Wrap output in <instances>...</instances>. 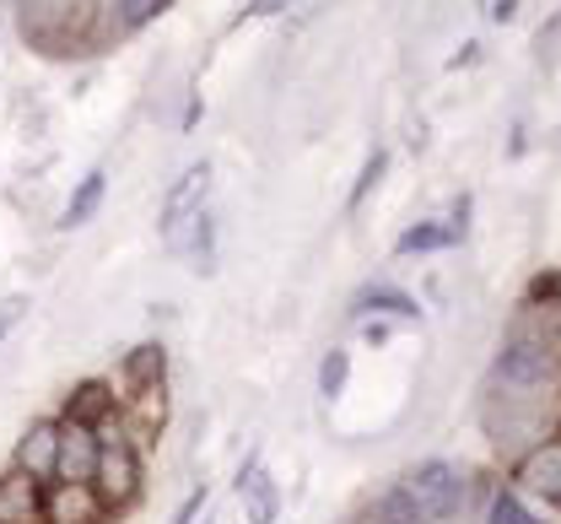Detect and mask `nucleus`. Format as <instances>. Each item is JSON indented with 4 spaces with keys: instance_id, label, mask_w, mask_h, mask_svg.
<instances>
[{
    "instance_id": "1",
    "label": "nucleus",
    "mask_w": 561,
    "mask_h": 524,
    "mask_svg": "<svg viewBox=\"0 0 561 524\" xmlns=\"http://www.w3.org/2000/svg\"><path fill=\"white\" fill-rule=\"evenodd\" d=\"M92 433H98V465H92V492H98V503H103L108 514H125V509H130V503L140 498V481H146L136 438L125 433L119 411H114V417H103V422H98Z\"/></svg>"
},
{
    "instance_id": "2",
    "label": "nucleus",
    "mask_w": 561,
    "mask_h": 524,
    "mask_svg": "<svg viewBox=\"0 0 561 524\" xmlns=\"http://www.w3.org/2000/svg\"><path fill=\"white\" fill-rule=\"evenodd\" d=\"M206 201H210V162L201 157V162H190V168L168 184V195H162V212H157L162 249H173V254L190 249L195 227L206 223Z\"/></svg>"
},
{
    "instance_id": "3",
    "label": "nucleus",
    "mask_w": 561,
    "mask_h": 524,
    "mask_svg": "<svg viewBox=\"0 0 561 524\" xmlns=\"http://www.w3.org/2000/svg\"><path fill=\"white\" fill-rule=\"evenodd\" d=\"M405 492L416 498L426 524H448L459 520V509H465V481H459V470L448 459H421L416 470L405 476Z\"/></svg>"
},
{
    "instance_id": "4",
    "label": "nucleus",
    "mask_w": 561,
    "mask_h": 524,
    "mask_svg": "<svg viewBox=\"0 0 561 524\" xmlns=\"http://www.w3.org/2000/svg\"><path fill=\"white\" fill-rule=\"evenodd\" d=\"M546 378H557V357L546 341L535 335H507L502 352H496V384L507 389H540Z\"/></svg>"
},
{
    "instance_id": "5",
    "label": "nucleus",
    "mask_w": 561,
    "mask_h": 524,
    "mask_svg": "<svg viewBox=\"0 0 561 524\" xmlns=\"http://www.w3.org/2000/svg\"><path fill=\"white\" fill-rule=\"evenodd\" d=\"M103 503L92 481H49L44 487V524H103Z\"/></svg>"
},
{
    "instance_id": "6",
    "label": "nucleus",
    "mask_w": 561,
    "mask_h": 524,
    "mask_svg": "<svg viewBox=\"0 0 561 524\" xmlns=\"http://www.w3.org/2000/svg\"><path fill=\"white\" fill-rule=\"evenodd\" d=\"M238 503H243V520L249 524H276L280 487H276V476L260 465V454H249L243 470H238Z\"/></svg>"
},
{
    "instance_id": "7",
    "label": "nucleus",
    "mask_w": 561,
    "mask_h": 524,
    "mask_svg": "<svg viewBox=\"0 0 561 524\" xmlns=\"http://www.w3.org/2000/svg\"><path fill=\"white\" fill-rule=\"evenodd\" d=\"M38 520H44V481L11 465L0 476V524H38Z\"/></svg>"
},
{
    "instance_id": "8",
    "label": "nucleus",
    "mask_w": 561,
    "mask_h": 524,
    "mask_svg": "<svg viewBox=\"0 0 561 524\" xmlns=\"http://www.w3.org/2000/svg\"><path fill=\"white\" fill-rule=\"evenodd\" d=\"M92 465H98V433L66 422L60 417V449H55V481H92Z\"/></svg>"
},
{
    "instance_id": "9",
    "label": "nucleus",
    "mask_w": 561,
    "mask_h": 524,
    "mask_svg": "<svg viewBox=\"0 0 561 524\" xmlns=\"http://www.w3.org/2000/svg\"><path fill=\"white\" fill-rule=\"evenodd\" d=\"M55 449H60V422H33L16 444V470L38 476V481H55Z\"/></svg>"
},
{
    "instance_id": "10",
    "label": "nucleus",
    "mask_w": 561,
    "mask_h": 524,
    "mask_svg": "<svg viewBox=\"0 0 561 524\" xmlns=\"http://www.w3.org/2000/svg\"><path fill=\"white\" fill-rule=\"evenodd\" d=\"M378 319V314H389V319H421V303L411 293H400V287H383V282H373V287H362L356 298H351V319Z\"/></svg>"
},
{
    "instance_id": "11",
    "label": "nucleus",
    "mask_w": 561,
    "mask_h": 524,
    "mask_svg": "<svg viewBox=\"0 0 561 524\" xmlns=\"http://www.w3.org/2000/svg\"><path fill=\"white\" fill-rule=\"evenodd\" d=\"M119 411V400H114V389L103 384V378H87V384H76L66 400V422H81V428H98L103 417H114Z\"/></svg>"
},
{
    "instance_id": "12",
    "label": "nucleus",
    "mask_w": 561,
    "mask_h": 524,
    "mask_svg": "<svg viewBox=\"0 0 561 524\" xmlns=\"http://www.w3.org/2000/svg\"><path fill=\"white\" fill-rule=\"evenodd\" d=\"M518 481H524L529 492H540V498L561 503V444H546V449L529 454V459L518 465Z\"/></svg>"
},
{
    "instance_id": "13",
    "label": "nucleus",
    "mask_w": 561,
    "mask_h": 524,
    "mask_svg": "<svg viewBox=\"0 0 561 524\" xmlns=\"http://www.w3.org/2000/svg\"><path fill=\"white\" fill-rule=\"evenodd\" d=\"M162 378H168V346H162V341H146V346H136V352L125 357V384H130V395L157 389Z\"/></svg>"
},
{
    "instance_id": "14",
    "label": "nucleus",
    "mask_w": 561,
    "mask_h": 524,
    "mask_svg": "<svg viewBox=\"0 0 561 524\" xmlns=\"http://www.w3.org/2000/svg\"><path fill=\"white\" fill-rule=\"evenodd\" d=\"M103 190H108V173H103V168H92V173L70 190L66 212H60V227H87L92 223V212L103 206Z\"/></svg>"
},
{
    "instance_id": "15",
    "label": "nucleus",
    "mask_w": 561,
    "mask_h": 524,
    "mask_svg": "<svg viewBox=\"0 0 561 524\" xmlns=\"http://www.w3.org/2000/svg\"><path fill=\"white\" fill-rule=\"evenodd\" d=\"M162 11H168V0H108V27H114L119 38H130L146 22H157Z\"/></svg>"
},
{
    "instance_id": "16",
    "label": "nucleus",
    "mask_w": 561,
    "mask_h": 524,
    "mask_svg": "<svg viewBox=\"0 0 561 524\" xmlns=\"http://www.w3.org/2000/svg\"><path fill=\"white\" fill-rule=\"evenodd\" d=\"M373 524H426V514L416 509V498L405 487H389L378 503H373Z\"/></svg>"
},
{
    "instance_id": "17",
    "label": "nucleus",
    "mask_w": 561,
    "mask_h": 524,
    "mask_svg": "<svg viewBox=\"0 0 561 524\" xmlns=\"http://www.w3.org/2000/svg\"><path fill=\"white\" fill-rule=\"evenodd\" d=\"M454 238H448V227H437V223H416V227H405L400 238H394V254H432V249H448Z\"/></svg>"
},
{
    "instance_id": "18",
    "label": "nucleus",
    "mask_w": 561,
    "mask_h": 524,
    "mask_svg": "<svg viewBox=\"0 0 561 524\" xmlns=\"http://www.w3.org/2000/svg\"><path fill=\"white\" fill-rule=\"evenodd\" d=\"M346 378H351V352L346 346H330L324 363H319V395L324 400H341L346 395Z\"/></svg>"
},
{
    "instance_id": "19",
    "label": "nucleus",
    "mask_w": 561,
    "mask_h": 524,
    "mask_svg": "<svg viewBox=\"0 0 561 524\" xmlns=\"http://www.w3.org/2000/svg\"><path fill=\"white\" fill-rule=\"evenodd\" d=\"M491 524H540V520H535L513 492H496V498H491Z\"/></svg>"
},
{
    "instance_id": "20",
    "label": "nucleus",
    "mask_w": 561,
    "mask_h": 524,
    "mask_svg": "<svg viewBox=\"0 0 561 524\" xmlns=\"http://www.w3.org/2000/svg\"><path fill=\"white\" fill-rule=\"evenodd\" d=\"M383 168H389V151H373V157L362 162V179H356V190H351V212H356V206L367 201V190H373V184L383 179Z\"/></svg>"
},
{
    "instance_id": "21",
    "label": "nucleus",
    "mask_w": 561,
    "mask_h": 524,
    "mask_svg": "<svg viewBox=\"0 0 561 524\" xmlns=\"http://www.w3.org/2000/svg\"><path fill=\"white\" fill-rule=\"evenodd\" d=\"M206 503H210V487H206V481H201V487H190V498L179 503V514H173V524H195V520H201V509H206Z\"/></svg>"
},
{
    "instance_id": "22",
    "label": "nucleus",
    "mask_w": 561,
    "mask_h": 524,
    "mask_svg": "<svg viewBox=\"0 0 561 524\" xmlns=\"http://www.w3.org/2000/svg\"><path fill=\"white\" fill-rule=\"evenodd\" d=\"M389 335H394L389 319H367V324H362V341H367V346H389Z\"/></svg>"
},
{
    "instance_id": "23",
    "label": "nucleus",
    "mask_w": 561,
    "mask_h": 524,
    "mask_svg": "<svg viewBox=\"0 0 561 524\" xmlns=\"http://www.w3.org/2000/svg\"><path fill=\"white\" fill-rule=\"evenodd\" d=\"M276 11H286V0H254L243 16H276Z\"/></svg>"
},
{
    "instance_id": "24",
    "label": "nucleus",
    "mask_w": 561,
    "mask_h": 524,
    "mask_svg": "<svg viewBox=\"0 0 561 524\" xmlns=\"http://www.w3.org/2000/svg\"><path fill=\"white\" fill-rule=\"evenodd\" d=\"M513 16H518V0H496L491 5V22H513Z\"/></svg>"
},
{
    "instance_id": "25",
    "label": "nucleus",
    "mask_w": 561,
    "mask_h": 524,
    "mask_svg": "<svg viewBox=\"0 0 561 524\" xmlns=\"http://www.w3.org/2000/svg\"><path fill=\"white\" fill-rule=\"evenodd\" d=\"M16 5H22V11H27V5H33V0H16Z\"/></svg>"
},
{
    "instance_id": "26",
    "label": "nucleus",
    "mask_w": 561,
    "mask_h": 524,
    "mask_svg": "<svg viewBox=\"0 0 561 524\" xmlns=\"http://www.w3.org/2000/svg\"><path fill=\"white\" fill-rule=\"evenodd\" d=\"M206 524H210V520H206Z\"/></svg>"
}]
</instances>
